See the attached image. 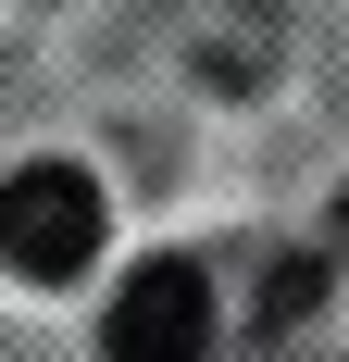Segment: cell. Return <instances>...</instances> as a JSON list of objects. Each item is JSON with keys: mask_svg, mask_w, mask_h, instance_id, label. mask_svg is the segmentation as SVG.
<instances>
[{"mask_svg": "<svg viewBox=\"0 0 349 362\" xmlns=\"http://www.w3.org/2000/svg\"><path fill=\"white\" fill-rule=\"evenodd\" d=\"M112 362H212V275L187 250L138 262L125 288H112V325H100Z\"/></svg>", "mask_w": 349, "mask_h": 362, "instance_id": "cell-1", "label": "cell"}, {"mask_svg": "<svg viewBox=\"0 0 349 362\" xmlns=\"http://www.w3.org/2000/svg\"><path fill=\"white\" fill-rule=\"evenodd\" d=\"M0 238H13V275L63 288V275H88V250H100V187L75 175V163H25L13 200H0Z\"/></svg>", "mask_w": 349, "mask_h": 362, "instance_id": "cell-2", "label": "cell"}]
</instances>
